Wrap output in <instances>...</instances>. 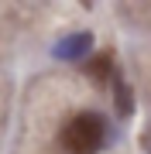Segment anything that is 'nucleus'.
<instances>
[{"label":"nucleus","mask_w":151,"mask_h":154,"mask_svg":"<svg viewBox=\"0 0 151 154\" xmlns=\"http://www.w3.org/2000/svg\"><path fill=\"white\" fill-rule=\"evenodd\" d=\"M106 144V120L93 110L76 113L62 127V147L69 154H100Z\"/></svg>","instance_id":"nucleus-1"},{"label":"nucleus","mask_w":151,"mask_h":154,"mask_svg":"<svg viewBox=\"0 0 151 154\" xmlns=\"http://www.w3.org/2000/svg\"><path fill=\"white\" fill-rule=\"evenodd\" d=\"M141 144H144V151L151 154V123L144 127V134H141Z\"/></svg>","instance_id":"nucleus-4"},{"label":"nucleus","mask_w":151,"mask_h":154,"mask_svg":"<svg viewBox=\"0 0 151 154\" xmlns=\"http://www.w3.org/2000/svg\"><path fill=\"white\" fill-rule=\"evenodd\" d=\"M110 82H113V103H117V113L120 116H131V113H134V93H131V86L124 82L120 72H110Z\"/></svg>","instance_id":"nucleus-3"},{"label":"nucleus","mask_w":151,"mask_h":154,"mask_svg":"<svg viewBox=\"0 0 151 154\" xmlns=\"http://www.w3.org/2000/svg\"><path fill=\"white\" fill-rule=\"evenodd\" d=\"M79 4H83V7H93V0H79Z\"/></svg>","instance_id":"nucleus-5"},{"label":"nucleus","mask_w":151,"mask_h":154,"mask_svg":"<svg viewBox=\"0 0 151 154\" xmlns=\"http://www.w3.org/2000/svg\"><path fill=\"white\" fill-rule=\"evenodd\" d=\"M90 51H93V34L90 31H76L69 38H62L52 48V55L58 62H76V58H90Z\"/></svg>","instance_id":"nucleus-2"}]
</instances>
